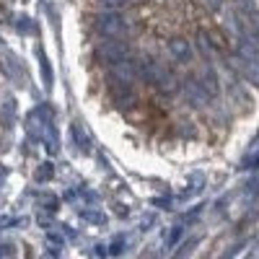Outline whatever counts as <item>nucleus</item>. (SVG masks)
Listing matches in <instances>:
<instances>
[{
  "label": "nucleus",
  "mask_w": 259,
  "mask_h": 259,
  "mask_svg": "<svg viewBox=\"0 0 259 259\" xmlns=\"http://www.w3.org/2000/svg\"><path fill=\"white\" fill-rule=\"evenodd\" d=\"M41 70H45V85L50 89V85H52V70H50V65H47V57H45V55H41Z\"/></svg>",
  "instance_id": "nucleus-17"
},
{
  "label": "nucleus",
  "mask_w": 259,
  "mask_h": 259,
  "mask_svg": "<svg viewBox=\"0 0 259 259\" xmlns=\"http://www.w3.org/2000/svg\"><path fill=\"white\" fill-rule=\"evenodd\" d=\"M106 249H109L112 256H119V254L127 251V239H117V241H112V246H106Z\"/></svg>",
  "instance_id": "nucleus-15"
},
{
  "label": "nucleus",
  "mask_w": 259,
  "mask_h": 259,
  "mask_svg": "<svg viewBox=\"0 0 259 259\" xmlns=\"http://www.w3.org/2000/svg\"><path fill=\"white\" fill-rule=\"evenodd\" d=\"M11 246H0V256H8V254H13V251H8Z\"/></svg>",
  "instance_id": "nucleus-21"
},
{
  "label": "nucleus",
  "mask_w": 259,
  "mask_h": 259,
  "mask_svg": "<svg viewBox=\"0 0 259 259\" xmlns=\"http://www.w3.org/2000/svg\"><path fill=\"white\" fill-rule=\"evenodd\" d=\"M112 99H114V104H119V106H130V104L135 101L133 83H114V89H112Z\"/></svg>",
  "instance_id": "nucleus-9"
},
{
  "label": "nucleus",
  "mask_w": 259,
  "mask_h": 259,
  "mask_svg": "<svg viewBox=\"0 0 259 259\" xmlns=\"http://www.w3.org/2000/svg\"><path fill=\"white\" fill-rule=\"evenodd\" d=\"M182 89H184L187 99L192 101V106H205V104L210 101V96H207V91L202 89L200 78H187V80L182 83Z\"/></svg>",
  "instance_id": "nucleus-4"
},
{
  "label": "nucleus",
  "mask_w": 259,
  "mask_h": 259,
  "mask_svg": "<svg viewBox=\"0 0 259 259\" xmlns=\"http://www.w3.org/2000/svg\"><path fill=\"white\" fill-rule=\"evenodd\" d=\"M106 68H109L112 83H133V80H138V78H135V60L130 57V55L117 57L114 62L106 65Z\"/></svg>",
  "instance_id": "nucleus-2"
},
{
  "label": "nucleus",
  "mask_w": 259,
  "mask_h": 259,
  "mask_svg": "<svg viewBox=\"0 0 259 259\" xmlns=\"http://www.w3.org/2000/svg\"><path fill=\"white\" fill-rule=\"evenodd\" d=\"M241 168H259V150H254V153H249L244 161H241Z\"/></svg>",
  "instance_id": "nucleus-16"
},
{
  "label": "nucleus",
  "mask_w": 259,
  "mask_h": 259,
  "mask_svg": "<svg viewBox=\"0 0 259 259\" xmlns=\"http://www.w3.org/2000/svg\"><path fill=\"white\" fill-rule=\"evenodd\" d=\"M153 85H156L158 94H174V91L179 89V80H177V75L171 73V70L161 68V70L156 73V78H153Z\"/></svg>",
  "instance_id": "nucleus-7"
},
{
  "label": "nucleus",
  "mask_w": 259,
  "mask_h": 259,
  "mask_svg": "<svg viewBox=\"0 0 259 259\" xmlns=\"http://www.w3.org/2000/svg\"><path fill=\"white\" fill-rule=\"evenodd\" d=\"M94 26H96V31L101 36H122L130 29V21L122 13H117V11H106V13L96 16V24Z\"/></svg>",
  "instance_id": "nucleus-1"
},
{
  "label": "nucleus",
  "mask_w": 259,
  "mask_h": 259,
  "mask_svg": "<svg viewBox=\"0 0 259 259\" xmlns=\"http://www.w3.org/2000/svg\"><path fill=\"white\" fill-rule=\"evenodd\" d=\"M182 233H184V228L182 226H171V231H168V236H166V249H174L177 244H179V239H182Z\"/></svg>",
  "instance_id": "nucleus-13"
},
{
  "label": "nucleus",
  "mask_w": 259,
  "mask_h": 259,
  "mask_svg": "<svg viewBox=\"0 0 259 259\" xmlns=\"http://www.w3.org/2000/svg\"><path fill=\"white\" fill-rule=\"evenodd\" d=\"M200 83H202V89L207 91V96H210V99H215V96L221 94V80H218V73H215V70L210 68V65L205 68V73L200 75Z\"/></svg>",
  "instance_id": "nucleus-10"
},
{
  "label": "nucleus",
  "mask_w": 259,
  "mask_h": 259,
  "mask_svg": "<svg viewBox=\"0 0 259 259\" xmlns=\"http://www.w3.org/2000/svg\"><path fill=\"white\" fill-rule=\"evenodd\" d=\"M168 55L174 57L177 62H192V57H194V50H192V45L184 39V36H174L168 41Z\"/></svg>",
  "instance_id": "nucleus-5"
},
{
  "label": "nucleus",
  "mask_w": 259,
  "mask_h": 259,
  "mask_svg": "<svg viewBox=\"0 0 259 259\" xmlns=\"http://www.w3.org/2000/svg\"><path fill=\"white\" fill-rule=\"evenodd\" d=\"M130 3H135V0H99V6L106 11H119V8H127Z\"/></svg>",
  "instance_id": "nucleus-14"
},
{
  "label": "nucleus",
  "mask_w": 259,
  "mask_h": 259,
  "mask_svg": "<svg viewBox=\"0 0 259 259\" xmlns=\"http://www.w3.org/2000/svg\"><path fill=\"white\" fill-rule=\"evenodd\" d=\"M158 70H161V65H158L156 60H150V57L135 60V78H140V80H145V83H153V78H156Z\"/></svg>",
  "instance_id": "nucleus-8"
},
{
  "label": "nucleus",
  "mask_w": 259,
  "mask_h": 259,
  "mask_svg": "<svg viewBox=\"0 0 259 259\" xmlns=\"http://www.w3.org/2000/svg\"><path fill=\"white\" fill-rule=\"evenodd\" d=\"M78 215H80V218H83L85 223H94V226H106V215H104L101 210H94V207H83Z\"/></svg>",
  "instance_id": "nucleus-12"
},
{
  "label": "nucleus",
  "mask_w": 259,
  "mask_h": 259,
  "mask_svg": "<svg viewBox=\"0 0 259 259\" xmlns=\"http://www.w3.org/2000/svg\"><path fill=\"white\" fill-rule=\"evenodd\" d=\"M94 254H96V256H101V254H109V251H106V246H101V244H99V246H96V251H94Z\"/></svg>",
  "instance_id": "nucleus-20"
},
{
  "label": "nucleus",
  "mask_w": 259,
  "mask_h": 259,
  "mask_svg": "<svg viewBox=\"0 0 259 259\" xmlns=\"http://www.w3.org/2000/svg\"><path fill=\"white\" fill-rule=\"evenodd\" d=\"M236 68L251 85L259 89V57H236Z\"/></svg>",
  "instance_id": "nucleus-6"
},
{
  "label": "nucleus",
  "mask_w": 259,
  "mask_h": 259,
  "mask_svg": "<svg viewBox=\"0 0 259 259\" xmlns=\"http://www.w3.org/2000/svg\"><path fill=\"white\" fill-rule=\"evenodd\" d=\"M36 179H52V168H50V163H45V168H39V174H36Z\"/></svg>",
  "instance_id": "nucleus-18"
},
{
  "label": "nucleus",
  "mask_w": 259,
  "mask_h": 259,
  "mask_svg": "<svg viewBox=\"0 0 259 259\" xmlns=\"http://www.w3.org/2000/svg\"><path fill=\"white\" fill-rule=\"evenodd\" d=\"M127 41H119V36H106V41H101V45L96 47V57L104 62V65H109L114 62L117 57L127 55Z\"/></svg>",
  "instance_id": "nucleus-3"
},
{
  "label": "nucleus",
  "mask_w": 259,
  "mask_h": 259,
  "mask_svg": "<svg viewBox=\"0 0 259 259\" xmlns=\"http://www.w3.org/2000/svg\"><path fill=\"white\" fill-rule=\"evenodd\" d=\"M249 16H251V21H254V26H256V29H259V11H251V13H249Z\"/></svg>",
  "instance_id": "nucleus-19"
},
{
  "label": "nucleus",
  "mask_w": 259,
  "mask_h": 259,
  "mask_svg": "<svg viewBox=\"0 0 259 259\" xmlns=\"http://www.w3.org/2000/svg\"><path fill=\"white\" fill-rule=\"evenodd\" d=\"M70 138H73V143H75V148L80 150V153H91V140H89V135L80 130L78 122L70 124Z\"/></svg>",
  "instance_id": "nucleus-11"
}]
</instances>
